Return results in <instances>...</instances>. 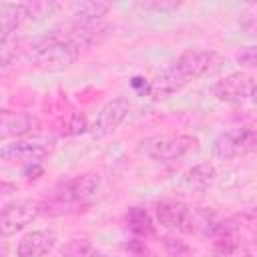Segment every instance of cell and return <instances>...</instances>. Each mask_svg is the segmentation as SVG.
Instances as JSON below:
<instances>
[{"mask_svg":"<svg viewBox=\"0 0 257 257\" xmlns=\"http://www.w3.org/2000/svg\"><path fill=\"white\" fill-rule=\"evenodd\" d=\"M128 110H131V104H128L126 98H112V100H108L98 110L94 122L88 126V133L94 139H100V137H106V135L114 133L124 122V118L128 116Z\"/></svg>","mask_w":257,"mask_h":257,"instance_id":"6","label":"cell"},{"mask_svg":"<svg viewBox=\"0 0 257 257\" xmlns=\"http://www.w3.org/2000/svg\"><path fill=\"white\" fill-rule=\"evenodd\" d=\"M211 155L219 161H229V159H235V157L243 155V151H241V128L227 131V133L219 135L213 141Z\"/></svg>","mask_w":257,"mask_h":257,"instance_id":"15","label":"cell"},{"mask_svg":"<svg viewBox=\"0 0 257 257\" xmlns=\"http://www.w3.org/2000/svg\"><path fill=\"white\" fill-rule=\"evenodd\" d=\"M100 189V179L94 173L78 175L68 181L58 183L50 191V203H40V211L48 207H62V205H76V203H86L92 197H96Z\"/></svg>","mask_w":257,"mask_h":257,"instance_id":"2","label":"cell"},{"mask_svg":"<svg viewBox=\"0 0 257 257\" xmlns=\"http://www.w3.org/2000/svg\"><path fill=\"white\" fill-rule=\"evenodd\" d=\"M126 225L128 229L139 235V237H151L155 233V225H153V219L149 217V213L141 207H131L126 211Z\"/></svg>","mask_w":257,"mask_h":257,"instance_id":"17","label":"cell"},{"mask_svg":"<svg viewBox=\"0 0 257 257\" xmlns=\"http://www.w3.org/2000/svg\"><path fill=\"white\" fill-rule=\"evenodd\" d=\"M165 249H167V253L171 257H181V255H185L189 251V247L181 239H175V237H167L165 239Z\"/></svg>","mask_w":257,"mask_h":257,"instance_id":"23","label":"cell"},{"mask_svg":"<svg viewBox=\"0 0 257 257\" xmlns=\"http://www.w3.org/2000/svg\"><path fill=\"white\" fill-rule=\"evenodd\" d=\"M34 126V118L26 112L16 110H0V137H22L30 133Z\"/></svg>","mask_w":257,"mask_h":257,"instance_id":"13","label":"cell"},{"mask_svg":"<svg viewBox=\"0 0 257 257\" xmlns=\"http://www.w3.org/2000/svg\"><path fill=\"white\" fill-rule=\"evenodd\" d=\"M56 245L54 231L48 229H36L26 233L16 247V257H46Z\"/></svg>","mask_w":257,"mask_h":257,"instance_id":"11","label":"cell"},{"mask_svg":"<svg viewBox=\"0 0 257 257\" xmlns=\"http://www.w3.org/2000/svg\"><path fill=\"white\" fill-rule=\"evenodd\" d=\"M62 257H100V251L88 239H70L62 247Z\"/></svg>","mask_w":257,"mask_h":257,"instance_id":"19","label":"cell"},{"mask_svg":"<svg viewBox=\"0 0 257 257\" xmlns=\"http://www.w3.org/2000/svg\"><path fill=\"white\" fill-rule=\"evenodd\" d=\"M80 50H76L60 30H52L40 36L30 50V60L42 68H66L78 58Z\"/></svg>","mask_w":257,"mask_h":257,"instance_id":"1","label":"cell"},{"mask_svg":"<svg viewBox=\"0 0 257 257\" xmlns=\"http://www.w3.org/2000/svg\"><path fill=\"white\" fill-rule=\"evenodd\" d=\"M215 177H217V171L211 163H199L183 175V183L191 191H205L213 185Z\"/></svg>","mask_w":257,"mask_h":257,"instance_id":"16","label":"cell"},{"mask_svg":"<svg viewBox=\"0 0 257 257\" xmlns=\"http://www.w3.org/2000/svg\"><path fill=\"white\" fill-rule=\"evenodd\" d=\"M38 215H40V203H32V201H18V203H10L2 207L0 209V235L10 237L22 231Z\"/></svg>","mask_w":257,"mask_h":257,"instance_id":"5","label":"cell"},{"mask_svg":"<svg viewBox=\"0 0 257 257\" xmlns=\"http://www.w3.org/2000/svg\"><path fill=\"white\" fill-rule=\"evenodd\" d=\"M185 84H189V82H187V80L173 68V64H171L169 68L161 70V72L155 76V80H153L151 86H149V92H151V96H155V98H167L169 94L181 90Z\"/></svg>","mask_w":257,"mask_h":257,"instance_id":"12","label":"cell"},{"mask_svg":"<svg viewBox=\"0 0 257 257\" xmlns=\"http://www.w3.org/2000/svg\"><path fill=\"white\" fill-rule=\"evenodd\" d=\"M237 60H239L243 66H255V62H257V50H255V46H245V48H241V52L237 54Z\"/></svg>","mask_w":257,"mask_h":257,"instance_id":"24","label":"cell"},{"mask_svg":"<svg viewBox=\"0 0 257 257\" xmlns=\"http://www.w3.org/2000/svg\"><path fill=\"white\" fill-rule=\"evenodd\" d=\"M197 147V139L181 133H165L153 135L139 143V151L155 161H175L185 157Z\"/></svg>","mask_w":257,"mask_h":257,"instance_id":"3","label":"cell"},{"mask_svg":"<svg viewBox=\"0 0 257 257\" xmlns=\"http://www.w3.org/2000/svg\"><path fill=\"white\" fill-rule=\"evenodd\" d=\"M88 126H90V124H88V120H86V116H84L82 112H72V114L66 118L64 126H62V133L68 135V137H76V135L86 133Z\"/></svg>","mask_w":257,"mask_h":257,"instance_id":"21","label":"cell"},{"mask_svg":"<svg viewBox=\"0 0 257 257\" xmlns=\"http://www.w3.org/2000/svg\"><path fill=\"white\" fill-rule=\"evenodd\" d=\"M255 94V82L245 72H233L217 82L215 96L223 102H241L245 98L253 100Z\"/></svg>","mask_w":257,"mask_h":257,"instance_id":"9","label":"cell"},{"mask_svg":"<svg viewBox=\"0 0 257 257\" xmlns=\"http://www.w3.org/2000/svg\"><path fill=\"white\" fill-rule=\"evenodd\" d=\"M28 6V20H42L46 16H52L54 12L60 10V4L58 2H52V0H42V2H26Z\"/></svg>","mask_w":257,"mask_h":257,"instance_id":"20","label":"cell"},{"mask_svg":"<svg viewBox=\"0 0 257 257\" xmlns=\"http://www.w3.org/2000/svg\"><path fill=\"white\" fill-rule=\"evenodd\" d=\"M108 10H110V4L102 2V0H80V2H74L70 6V14L80 24L100 22L108 14Z\"/></svg>","mask_w":257,"mask_h":257,"instance_id":"14","label":"cell"},{"mask_svg":"<svg viewBox=\"0 0 257 257\" xmlns=\"http://www.w3.org/2000/svg\"><path fill=\"white\" fill-rule=\"evenodd\" d=\"M219 60L217 52L213 50H185L175 62H173V68L187 80L191 82L193 78H199L203 74H207L215 62Z\"/></svg>","mask_w":257,"mask_h":257,"instance_id":"7","label":"cell"},{"mask_svg":"<svg viewBox=\"0 0 257 257\" xmlns=\"http://www.w3.org/2000/svg\"><path fill=\"white\" fill-rule=\"evenodd\" d=\"M139 8L147 10V12H161V14H169V12H175L177 8H181V2H175V0H153V2H141Z\"/></svg>","mask_w":257,"mask_h":257,"instance_id":"22","label":"cell"},{"mask_svg":"<svg viewBox=\"0 0 257 257\" xmlns=\"http://www.w3.org/2000/svg\"><path fill=\"white\" fill-rule=\"evenodd\" d=\"M54 151V141L50 139H20L0 147V159L6 163H20V165H38Z\"/></svg>","mask_w":257,"mask_h":257,"instance_id":"4","label":"cell"},{"mask_svg":"<svg viewBox=\"0 0 257 257\" xmlns=\"http://www.w3.org/2000/svg\"><path fill=\"white\" fill-rule=\"evenodd\" d=\"M108 30L110 26L108 24H102V22H92V24H80V22H74V24H68L60 30V34L76 48V50H82V48H90L94 44H100L106 36H108Z\"/></svg>","mask_w":257,"mask_h":257,"instance_id":"8","label":"cell"},{"mask_svg":"<svg viewBox=\"0 0 257 257\" xmlns=\"http://www.w3.org/2000/svg\"><path fill=\"white\" fill-rule=\"evenodd\" d=\"M157 219L161 225L169 229H181V231H193V221H191V211L185 203L181 201H161L157 203Z\"/></svg>","mask_w":257,"mask_h":257,"instance_id":"10","label":"cell"},{"mask_svg":"<svg viewBox=\"0 0 257 257\" xmlns=\"http://www.w3.org/2000/svg\"><path fill=\"white\" fill-rule=\"evenodd\" d=\"M16 48H18V38H16V28L0 22V64L6 66L16 58Z\"/></svg>","mask_w":257,"mask_h":257,"instance_id":"18","label":"cell"}]
</instances>
